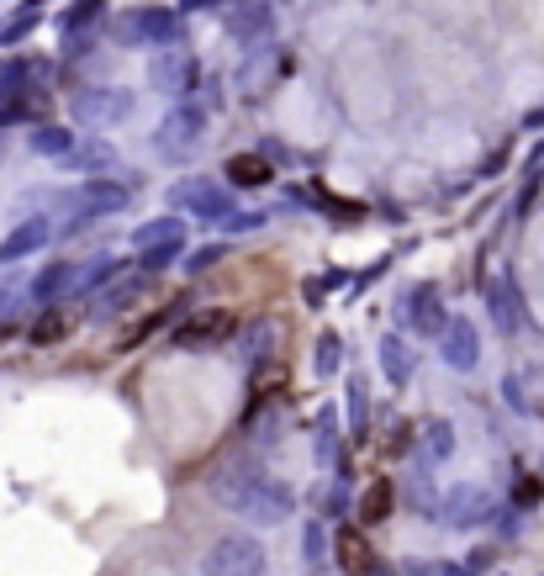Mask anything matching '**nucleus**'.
Here are the masks:
<instances>
[{
  "mask_svg": "<svg viewBox=\"0 0 544 576\" xmlns=\"http://www.w3.org/2000/svg\"><path fill=\"white\" fill-rule=\"evenodd\" d=\"M106 37H117L122 48H180L185 43V16L175 6H143V11H127L117 27H101Z\"/></svg>",
  "mask_w": 544,
  "mask_h": 576,
  "instance_id": "nucleus-1",
  "label": "nucleus"
},
{
  "mask_svg": "<svg viewBox=\"0 0 544 576\" xmlns=\"http://www.w3.org/2000/svg\"><path fill=\"white\" fill-rule=\"evenodd\" d=\"M170 201H175V217L185 212V217H196L201 228H222V222L238 212L233 185H222V180H212V175H180L175 191H170Z\"/></svg>",
  "mask_w": 544,
  "mask_h": 576,
  "instance_id": "nucleus-2",
  "label": "nucleus"
},
{
  "mask_svg": "<svg viewBox=\"0 0 544 576\" xmlns=\"http://www.w3.org/2000/svg\"><path fill=\"white\" fill-rule=\"evenodd\" d=\"M201 133H206V106L196 101H175L170 111H164L159 133H154V154L164 164H185L201 148Z\"/></svg>",
  "mask_w": 544,
  "mask_h": 576,
  "instance_id": "nucleus-3",
  "label": "nucleus"
},
{
  "mask_svg": "<svg viewBox=\"0 0 544 576\" xmlns=\"http://www.w3.org/2000/svg\"><path fill=\"white\" fill-rule=\"evenodd\" d=\"M74 117L90 122L96 133H106V127H127L138 117V96L127 85H90L74 96Z\"/></svg>",
  "mask_w": 544,
  "mask_h": 576,
  "instance_id": "nucleus-4",
  "label": "nucleus"
},
{
  "mask_svg": "<svg viewBox=\"0 0 544 576\" xmlns=\"http://www.w3.org/2000/svg\"><path fill=\"white\" fill-rule=\"evenodd\" d=\"M69 201L80 207V217H74V228H69V233H80L85 222H96V217H111V212L133 207V180H127V175H90Z\"/></svg>",
  "mask_w": 544,
  "mask_h": 576,
  "instance_id": "nucleus-5",
  "label": "nucleus"
},
{
  "mask_svg": "<svg viewBox=\"0 0 544 576\" xmlns=\"http://www.w3.org/2000/svg\"><path fill=\"white\" fill-rule=\"evenodd\" d=\"M201 80V64L191 59V53H180V48H164L148 59V85L164 90V96H191Z\"/></svg>",
  "mask_w": 544,
  "mask_h": 576,
  "instance_id": "nucleus-6",
  "label": "nucleus"
},
{
  "mask_svg": "<svg viewBox=\"0 0 544 576\" xmlns=\"http://www.w3.org/2000/svg\"><path fill=\"white\" fill-rule=\"evenodd\" d=\"M222 32L233 43H265L275 32V0H233L228 16H222Z\"/></svg>",
  "mask_w": 544,
  "mask_h": 576,
  "instance_id": "nucleus-7",
  "label": "nucleus"
},
{
  "mask_svg": "<svg viewBox=\"0 0 544 576\" xmlns=\"http://www.w3.org/2000/svg\"><path fill=\"white\" fill-rule=\"evenodd\" d=\"M265 566V550H259L249 534H228L212 555H206V576H259Z\"/></svg>",
  "mask_w": 544,
  "mask_h": 576,
  "instance_id": "nucleus-8",
  "label": "nucleus"
},
{
  "mask_svg": "<svg viewBox=\"0 0 544 576\" xmlns=\"http://www.w3.org/2000/svg\"><path fill=\"white\" fill-rule=\"evenodd\" d=\"M228 333H238V312L233 307H206V312H196V318H185L175 328V344L206 349V344H222Z\"/></svg>",
  "mask_w": 544,
  "mask_h": 576,
  "instance_id": "nucleus-9",
  "label": "nucleus"
},
{
  "mask_svg": "<svg viewBox=\"0 0 544 576\" xmlns=\"http://www.w3.org/2000/svg\"><path fill=\"white\" fill-rule=\"evenodd\" d=\"M333 561H339V571L349 576H375V545H370V534L360 524H344L339 534H333Z\"/></svg>",
  "mask_w": 544,
  "mask_h": 576,
  "instance_id": "nucleus-10",
  "label": "nucleus"
},
{
  "mask_svg": "<svg viewBox=\"0 0 544 576\" xmlns=\"http://www.w3.org/2000/svg\"><path fill=\"white\" fill-rule=\"evenodd\" d=\"M402 318L418 328V333H444V323H449L434 286H407V291H402Z\"/></svg>",
  "mask_w": 544,
  "mask_h": 576,
  "instance_id": "nucleus-11",
  "label": "nucleus"
},
{
  "mask_svg": "<svg viewBox=\"0 0 544 576\" xmlns=\"http://www.w3.org/2000/svg\"><path fill=\"white\" fill-rule=\"evenodd\" d=\"M481 360V339H476V328L465 323V318H449L444 323V365H455V370H476Z\"/></svg>",
  "mask_w": 544,
  "mask_h": 576,
  "instance_id": "nucleus-12",
  "label": "nucleus"
},
{
  "mask_svg": "<svg viewBox=\"0 0 544 576\" xmlns=\"http://www.w3.org/2000/svg\"><path fill=\"white\" fill-rule=\"evenodd\" d=\"M228 180L238 185V191H259V185L275 180V164L265 154H233L228 159Z\"/></svg>",
  "mask_w": 544,
  "mask_h": 576,
  "instance_id": "nucleus-13",
  "label": "nucleus"
},
{
  "mask_svg": "<svg viewBox=\"0 0 544 576\" xmlns=\"http://www.w3.org/2000/svg\"><path fill=\"white\" fill-rule=\"evenodd\" d=\"M106 11H111L106 0H74V6L59 16V27H64V37H90V32L106 27V22H101Z\"/></svg>",
  "mask_w": 544,
  "mask_h": 576,
  "instance_id": "nucleus-14",
  "label": "nucleus"
},
{
  "mask_svg": "<svg viewBox=\"0 0 544 576\" xmlns=\"http://www.w3.org/2000/svg\"><path fill=\"white\" fill-rule=\"evenodd\" d=\"M159 244H175L185 249V217H154V222H143L138 228V249H159Z\"/></svg>",
  "mask_w": 544,
  "mask_h": 576,
  "instance_id": "nucleus-15",
  "label": "nucleus"
},
{
  "mask_svg": "<svg viewBox=\"0 0 544 576\" xmlns=\"http://www.w3.org/2000/svg\"><path fill=\"white\" fill-rule=\"evenodd\" d=\"M391 508H397V487H391V481H370L365 497H360V524H365V529H370V524H386Z\"/></svg>",
  "mask_w": 544,
  "mask_h": 576,
  "instance_id": "nucleus-16",
  "label": "nucleus"
},
{
  "mask_svg": "<svg viewBox=\"0 0 544 576\" xmlns=\"http://www.w3.org/2000/svg\"><path fill=\"white\" fill-rule=\"evenodd\" d=\"M64 164H69V170H90V175H106L111 164H117V154H111V143L90 138L85 148H69V154H64Z\"/></svg>",
  "mask_w": 544,
  "mask_h": 576,
  "instance_id": "nucleus-17",
  "label": "nucleus"
},
{
  "mask_svg": "<svg viewBox=\"0 0 544 576\" xmlns=\"http://www.w3.org/2000/svg\"><path fill=\"white\" fill-rule=\"evenodd\" d=\"M381 365H386V376L397 381V386H407V381H412V349L397 339V333H391V339L381 344Z\"/></svg>",
  "mask_w": 544,
  "mask_h": 576,
  "instance_id": "nucleus-18",
  "label": "nucleus"
},
{
  "mask_svg": "<svg viewBox=\"0 0 544 576\" xmlns=\"http://www.w3.org/2000/svg\"><path fill=\"white\" fill-rule=\"evenodd\" d=\"M180 307H185V296H175V302H170V307H159V312H148V318H143L138 328H127V333H122V349H127V344H143L148 333H159V328H164V323H170L175 312H180Z\"/></svg>",
  "mask_w": 544,
  "mask_h": 576,
  "instance_id": "nucleus-19",
  "label": "nucleus"
},
{
  "mask_svg": "<svg viewBox=\"0 0 544 576\" xmlns=\"http://www.w3.org/2000/svg\"><path fill=\"white\" fill-rule=\"evenodd\" d=\"M74 143H80V138H74L69 127H37V143L32 148H37V154H48V159H64Z\"/></svg>",
  "mask_w": 544,
  "mask_h": 576,
  "instance_id": "nucleus-20",
  "label": "nucleus"
},
{
  "mask_svg": "<svg viewBox=\"0 0 544 576\" xmlns=\"http://www.w3.org/2000/svg\"><path fill=\"white\" fill-rule=\"evenodd\" d=\"M486 302H492V312H497L502 328H518V312H513V302H508V281L486 286Z\"/></svg>",
  "mask_w": 544,
  "mask_h": 576,
  "instance_id": "nucleus-21",
  "label": "nucleus"
},
{
  "mask_svg": "<svg viewBox=\"0 0 544 576\" xmlns=\"http://www.w3.org/2000/svg\"><path fill=\"white\" fill-rule=\"evenodd\" d=\"M43 238H48V222H43V217H32L27 228H22V233H16L11 244H6V254H27V249H37V244H43Z\"/></svg>",
  "mask_w": 544,
  "mask_h": 576,
  "instance_id": "nucleus-22",
  "label": "nucleus"
},
{
  "mask_svg": "<svg viewBox=\"0 0 544 576\" xmlns=\"http://www.w3.org/2000/svg\"><path fill=\"white\" fill-rule=\"evenodd\" d=\"M222 259H228V244H206V249H196L191 259H185V270H191V275H206L212 265H222Z\"/></svg>",
  "mask_w": 544,
  "mask_h": 576,
  "instance_id": "nucleus-23",
  "label": "nucleus"
},
{
  "mask_svg": "<svg viewBox=\"0 0 544 576\" xmlns=\"http://www.w3.org/2000/svg\"><path fill=\"white\" fill-rule=\"evenodd\" d=\"M59 333H69V312H53V318H43V323L32 328V339H37V344H53Z\"/></svg>",
  "mask_w": 544,
  "mask_h": 576,
  "instance_id": "nucleus-24",
  "label": "nucleus"
},
{
  "mask_svg": "<svg viewBox=\"0 0 544 576\" xmlns=\"http://www.w3.org/2000/svg\"><path fill=\"white\" fill-rule=\"evenodd\" d=\"M333 365H339V339L323 333V339H317V370H333Z\"/></svg>",
  "mask_w": 544,
  "mask_h": 576,
  "instance_id": "nucleus-25",
  "label": "nucleus"
},
{
  "mask_svg": "<svg viewBox=\"0 0 544 576\" xmlns=\"http://www.w3.org/2000/svg\"><path fill=\"white\" fill-rule=\"evenodd\" d=\"M222 6H233V0H175L180 16H191V11H222Z\"/></svg>",
  "mask_w": 544,
  "mask_h": 576,
  "instance_id": "nucleus-26",
  "label": "nucleus"
}]
</instances>
